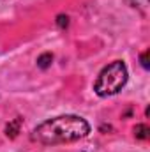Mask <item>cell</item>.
I'll list each match as a JSON object with an SVG mask.
<instances>
[{
    "instance_id": "5b68a950",
    "label": "cell",
    "mask_w": 150,
    "mask_h": 152,
    "mask_svg": "<svg viewBox=\"0 0 150 152\" xmlns=\"http://www.w3.org/2000/svg\"><path fill=\"white\" fill-rule=\"evenodd\" d=\"M149 133H150V129H149L147 124H138V126L134 127V136H136L138 140H147V138H149Z\"/></svg>"
},
{
    "instance_id": "3957f363",
    "label": "cell",
    "mask_w": 150,
    "mask_h": 152,
    "mask_svg": "<svg viewBox=\"0 0 150 152\" xmlns=\"http://www.w3.org/2000/svg\"><path fill=\"white\" fill-rule=\"evenodd\" d=\"M21 124H23V118H21V117H16L14 120H11V122L5 126V136H7V138H16V136L20 134Z\"/></svg>"
},
{
    "instance_id": "6da1fadb",
    "label": "cell",
    "mask_w": 150,
    "mask_h": 152,
    "mask_svg": "<svg viewBox=\"0 0 150 152\" xmlns=\"http://www.w3.org/2000/svg\"><path fill=\"white\" fill-rule=\"evenodd\" d=\"M90 126L79 115H58L41 122L30 133V140L42 145L71 143L88 136Z\"/></svg>"
},
{
    "instance_id": "8992f818",
    "label": "cell",
    "mask_w": 150,
    "mask_h": 152,
    "mask_svg": "<svg viewBox=\"0 0 150 152\" xmlns=\"http://www.w3.org/2000/svg\"><path fill=\"white\" fill-rule=\"evenodd\" d=\"M69 25V16L67 14H58L57 16V27L58 28H66Z\"/></svg>"
},
{
    "instance_id": "52a82bcc",
    "label": "cell",
    "mask_w": 150,
    "mask_h": 152,
    "mask_svg": "<svg viewBox=\"0 0 150 152\" xmlns=\"http://www.w3.org/2000/svg\"><path fill=\"white\" fill-rule=\"evenodd\" d=\"M140 60H141V66H143V69H149V50H145V51L141 53Z\"/></svg>"
},
{
    "instance_id": "277c9868",
    "label": "cell",
    "mask_w": 150,
    "mask_h": 152,
    "mask_svg": "<svg viewBox=\"0 0 150 152\" xmlns=\"http://www.w3.org/2000/svg\"><path fill=\"white\" fill-rule=\"evenodd\" d=\"M51 64H53V53L44 51L42 55L37 57V67H41V69H48Z\"/></svg>"
},
{
    "instance_id": "7a4b0ae2",
    "label": "cell",
    "mask_w": 150,
    "mask_h": 152,
    "mask_svg": "<svg viewBox=\"0 0 150 152\" xmlns=\"http://www.w3.org/2000/svg\"><path fill=\"white\" fill-rule=\"evenodd\" d=\"M127 66L122 60H115L111 64H108L97 76L95 83H94V90L99 97H108V96H115L118 94L125 83H127Z\"/></svg>"
}]
</instances>
